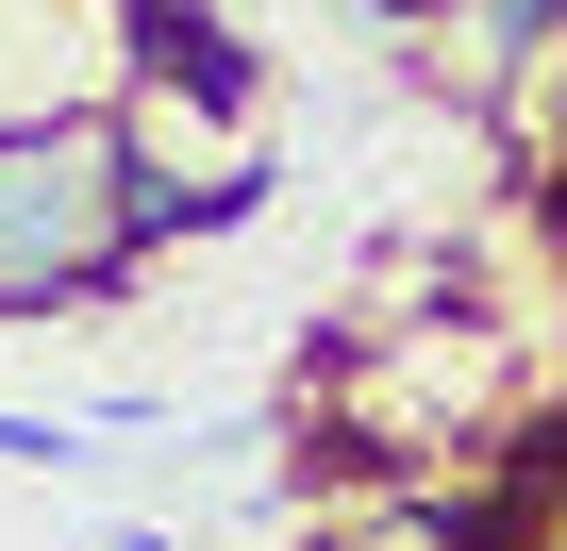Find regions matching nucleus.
I'll use <instances>...</instances> for the list:
<instances>
[{
    "label": "nucleus",
    "mask_w": 567,
    "mask_h": 551,
    "mask_svg": "<svg viewBox=\"0 0 567 551\" xmlns=\"http://www.w3.org/2000/svg\"><path fill=\"white\" fill-rule=\"evenodd\" d=\"M134 151L117 118H34L0 134V318H101L134 285Z\"/></svg>",
    "instance_id": "f257e3e1"
},
{
    "label": "nucleus",
    "mask_w": 567,
    "mask_h": 551,
    "mask_svg": "<svg viewBox=\"0 0 567 551\" xmlns=\"http://www.w3.org/2000/svg\"><path fill=\"white\" fill-rule=\"evenodd\" d=\"M451 18H467L484 51H517V68H534V51H567V0H451Z\"/></svg>",
    "instance_id": "f03ea898"
},
{
    "label": "nucleus",
    "mask_w": 567,
    "mask_h": 551,
    "mask_svg": "<svg viewBox=\"0 0 567 551\" xmlns=\"http://www.w3.org/2000/svg\"><path fill=\"white\" fill-rule=\"evenodd\" d=\"M101 451V418L68 401V418H18V401H0V468H84Z\"/></svg>",
    "instance_id": "7ed1b4c3"
},
{
    "label": "nucleus",
    "mask_w": 567,
    "mask_h": 551,
    "mask_svg": "<svg viewBox=\"0 0 567 551\" xmlns=\"http://www.w3.org/2000/svg\"><path fill=\"white\" fill-rule=\"evenodd\" d=\"M101 551H200V534H151V518H117V534H101Z\"/></svg>",
    "instance_id": "20e7f679"
}]
</instances>
